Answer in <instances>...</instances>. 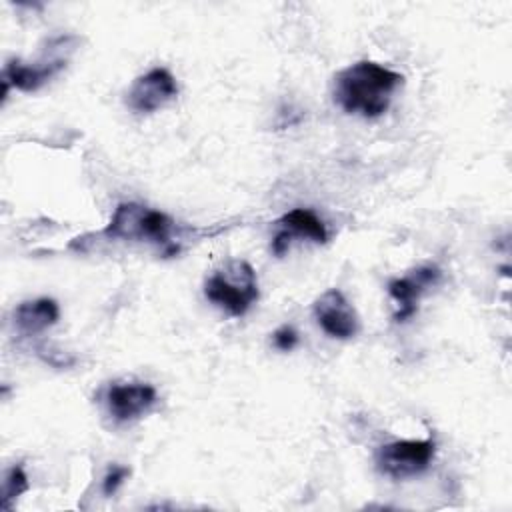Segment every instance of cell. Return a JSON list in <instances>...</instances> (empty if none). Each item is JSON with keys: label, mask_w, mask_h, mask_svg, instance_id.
Here are the masks:
<instances>
[{"label": "cell", "mask_w": 512, "mask_h": 512, "mask_svg": "<svg viewBox=\"0 0 512 512\" xmlns=\"http://www.w3.org/2000/svg\"><path fill=\"white\" fill-rule=\"evenodd\" d=\"M272 342H274V346H276L278 350L288 352V350H292V348L296 346V342H298V334H296V330H294V328H290V326H282V328H278V330L274 332Z\"/></svg>", "instance_id": "cell-14"}, {"label": "cell", "mask_w": 512, "mask_h": 512, "mask_svg": "<svg viewBox=\"0 0 512 512\" xmlns=\"http://www.w3.org/2000/svg\"><path fill=\"white\" fill-rule=\"evenodd\" d=\"M440 278V270L434 266H424V268H416L412 270V274L404 276V278H394L388 282V292L390 296L398 302V312L394 314V320L402 322L406 318H410L416 312V302L420 298V294L436 284Z\"/></svg>", "instance_id": "cell-10"}, {"label": "cell", "mask_w": 512, "mask_h": 512, "mask_svg": "<svg viewBox=\"0 0 512 512\" xmlns=\"http://www.w3.org/2000/svg\"><path fill=\"white\" fill-rule=\"evenodd\" d=\"M60 308L52 298H36L18 304L12 312L14 326L26 336H36L58 322Z\"/></svg>", "instance_id": "cell-11"}, {"label": "cell", "mask_w": 512, "mask_h": 512, "mask_svg": "<svg viewBox=\"0 0 512 512\" xmlns=\"http://www.w3.org/2000/svg\"><path fill=\"white\" fill-rule=\"evenodd\" d=\"M76 38L72 36L66 46H62L54 56H42L38 62L26 64L20 60H10L2 72V100L8 96L10 88L24 92H34L44 86L52 76H56L68 62V54L74 50Z\"/></svg>", "instance_id": "cell-5"}, {"label": "cell", "mask_w": 512, "mask_h": 512, "mask_svg": "<svg viewBox=\"0 0 512 512\" xmlns=\"http://www.w3.org/2000/svg\"><path fill=\"white\" fill-rule=\"evenodd\" d=\"M314 316L320 328L338 340L354 338L360 330V320L354 306L338 288H328L314 302Z\"/></svg>", "instance_id": "cell-7"}, {"label": "cell", "mask_w": 512, "mask_h": 512, "mask_svg": "<svg viewBox=\"0 0 512 512\" xmlns=\"http://www.w3.org/2000/svg\"><path fill=\"white\" fill-rule=\"evenodd\" d=\"M434 452L436 444L432 438L394 440L378 448L376 468L392 480H406L422 474L430 466Z\"/></svg>", "instance_id": "cell-4"}, {"label": "cell", "mask_w": 512, "mask_h": 512, "mask_svg": "<svg viewBox=\"0 0 512 512\" xmlns=\"http://www.w3.org/2000/svg\"><path fill=\"white\" fill-rule=\"evenodd\" d=\"M28 476L24 472V468L20 464H14L6 476H4V484H2V510H10L12 504L18 500L20 494H24L28 490Z\"/></svg>", "instance_id": "cell-12"}, {"label": "cell", "mask_w": 512, "mask_h": 512, "mask_svg": "<svg viewBox=\"0 0 512 512\" xmlns=\"http://www.w3.org/2000/svg\"><path fill=\"white\" fill-rule=\"evenodd\" d=\"M172 218L160 210H150L142 204L124 202L118 204L112 220L100 232L108 240H132V242H156L168 248L166 254L178 252V246L170 242Z\"/></svg>", "instance_id": "cell-2"}, {"label": "cell", "mask_w": 512, "mask_h": 512, "mask_svg": "<svg viewBox=\"0 0 512 512\" xmlns=\"http://www.w3.org/2000/svg\"><path fill=\"white\" fill-rule=\"evenodd\" d=\"M404 76L370 60L356 62L334 76V100L348 114L362 118L382 116Z\"/></svg>", "instance_id": "cell-1"}, {"label": "cell", "mask_w": 512, "mask_h": 512, "mask_svg": "<svg viewBox=\"0 0 512 512\" xmlns=\"http://www.w3.org/2000/svg\"><path fill=\"white\" fill-rule=\"evenodd\" d=\"M158 394L152 384L146 382H126L112 384L106 392L108 414L114 422L126 424L142 418L156 404Z\"/></svg>", "instance_id": "cell-8"}, {"label": "cell", "mask_w": 512, "mask_h": 512, "mask_svg": "<svg viewBox=\"0 0 512 512\" xmlns=\"http://www.w3.org/2000/svg\"><path fill=\"white\" fill-rule=\"evenodd\" d=\"M276 224L280 228L272 240V252L276 256H282L288 250L292 236L308 238L316 244H324L328 240L324 222L308 208H294V210L286 212Z\"/></svg>", "instance_id": "cell-9"}, {"label": "cell", "mask_w": 512, "mask_h": 512, "mask_svg": "<svg viewBox=\"0 0 512 512\" xmlns=\"http://www.w3.org/2000/svg\"><path fill=\"white\" fill-rule=\"evenodd\" d=\"M206 298L230 316H244L258 300V280L246 260H228L204 284Z\"/></svg>", "instance_id": "cell-3"}, {"label": "cell", "mask_w": 512, "mask_h": 512, "mask_svg": "<svg viewBox=\"0 0 512 512\" xmlns=\"http://www.w3.org/2000/svg\"><path fill=\"white\" fill-rule=\"evenodd\" d=\"M178 96L174 76L166 68H152L138 76L128 90V106L138 114H150L164 108Z\"/></svg>", "instance_id": "cell-6"}, {"label": "cell", "mask_w": 512, "mask_h": 512, "mask_svg": "<svg viewBox=\"0 0 512 512\" xmlns=\"http://www.w3.org/2000/svg\"><path fill=\"white\" fill-rule=\"evenodd\" d=\"M128 474H130V470H128L126 466H118V464L110 466L108 472H106V476H104V480H102V492H104L106 496H112V494L120 488V484L124 482V478H126Z\"/></svg>", "instance_id": "cell-13"}]
</instances>
